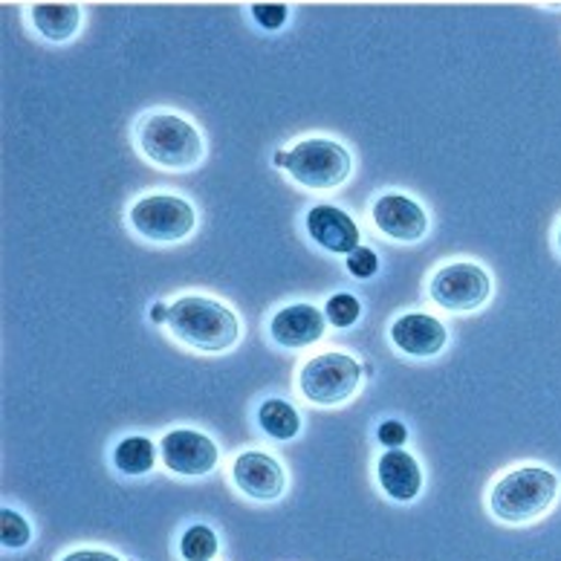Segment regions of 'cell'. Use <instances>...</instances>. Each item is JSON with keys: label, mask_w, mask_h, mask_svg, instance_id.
<instances>
[{"label": "cell", "mask_w": 561, "mask_h": 561, "mask_svg": "<svg viewBox=\"0 0 561 561\" xmlns=\"http://www.w3.org/2000/svg\"><path fill=\"white\" fill-rule=\"evenodd\" d=\"M345 264H347V273L356 275V278H370V275H377L379 257L374 249L359 247V249H353L351 255H347Z\"/></svg>", "instance_id": "44dd1931"}, {"label": "cell", "mask_w": 561, "mask_h": 561, "mask_svg": "<svg viewBox=\"0 0 561 561\" xmlns=\"http://www.w3.org/2000/svg\"><path fill=\"white\" fill-rule=\"evenodd\" d=\"M377 478L379 486L393 501H414L423 490V469H420L417 457L409 455L405 449H388L377 460Z\"/></svg>", "instance_id": "5bb4252c"}, {"label": "cell", "mask_w": 561, "mask_h": 561, "mask_svg": "<svg viewBox=\"0 0 561 561\" xmlns=\"http://www.w3.org/2000/svg\"><path fill=\"white\" fill-rule=\"evenodd\" d=\"M362 368L347 353H319L298 370V391L313 405H342L359 391Z\"/></svg>", "instance_id": "5b68a950"}, {"label": "cell", "mask_w": 561, "mask_h": 561, "mask_svg": "<svg viewBox=\"0 0 561 561\" xmlns=\"http://www.w3.org/2000/svg\"><path fill=\"white\" fill-rule=\"evenodd\" d=\"M370 217H374V226L379 232L391 241L414 243L428 232V215L420 203H414L405 194H382L374 203Z\"/></svg>", "instance_id": "30bf717a"}, {"label": "cell", "mask_w": 561, "mask_h": 561, "mask_svg": "<svg viewBox=\"0 0 561 561\" xmlns=\"http://www.w3.org/2000/svg\"><path fill=\"white\" fill-rule=\"evenodd\" d=\"M61 561H122L119 556L107 553V550H72Z\"/></svg>", "instance_id": "cb8c5ba5"}, {"label": "cell", "mask_w": 561, "mask_h": 561, "mask_svg": "<svg viewBox=\"0 0 561 561\" xmlns=\"http://www.w3.org/2000/svg\"><path fill=\"white\" fill-rule=\"evenodd\" d=\"M377 440L388 449H402L405 440H409V428L400 423V420H386V423H379L377 428Z\"/></svg>", "instance_id": "603a6c76"}, {"label": "cell", "mask_w": 561, "mask_h": 561, "mask_svg": "<svg viewBox=\"0 0 561 561\" xmlns=\"http://www.w3.org/2000/svg\"><path fill=\"white\" fill-rule=\"evenodd\" d=\"M217 550H220V541H217L215 529L206 524H194L180 538V556L185 561H211Z\"/></svg>", "instance_id": "ac0fdd59"}, {"label": "cell", "mask_w": 561, "mask_h": 561, "mask_svg": "<svg viewBox=\"0 0 561 561\" xmlns=\"http://www.w3.org/2000/svg\"><path fill=\"white\" fill-rule=\"evenodd\" d=\"M139 151L145 160L169 171L197 169L203 160L201 130L174 113H151L139 122Z\"/></svg>", "instance_id": "3957f363"}, {"label": "cell", "mask_w": 561, "mask_h": 561, "mask_svg": "<svg viewBox=\"0 0 561 561\" xmlns=\"http://www.w3.org/2000/svg\"><path fill=\"white\" fill-rule=\"evenodd\" d=\"M391 342L409 356L417 359H432L446 347L449 333L440 319L428 313H405L391 324Z\"/></svg>", "instance_id": "4fadbf2b"}, {"label": "cell", "mask_w": 561, "mask_h": 561, "mask_svg": "<svg viewBox=\"0 0 561 561\" xmlns=\"http://www.w3.org/2000/svg\"><path fill=\"white\" fill-rule=\"evenodd\" d=\"M151 319L153 321H169V307H165V305H153L151 307Z\"/></svg>", "instance_id": "d4e9b609"}, {"label": "cell", "mask_w": 561, "mask_h": 561, "mask_svg": "<svg viewBox=\"0 0 561 561\" xmlns=\"http://www.w3.org/2000/svg\"><path fill=\"white\" fill-rule=\"evenodd\" d=\"M130 226L134 232L153 243H176L188 238L197 224L194 206L176 194H148L134 203L130 209Z\"/></svg>", "instance_id": "8992f818"}, {"label": "cell", "mask_w": 561, "mask_h": 561, "mask_svg": "<svg viewBox=\"0 0 561 561\" xmlns=\"http://www.w3.org/2000/svg\"><path fill=\"white\" fill-rule=\"evenodd\" d=\"M362 316V305L359 298H353L351 293H336V296L328 298V305H324V319L339 330L353 328Z\"/></svg>", "instance_id": "ffe728a7"}, {"label": "cell", "mask_w": 561, "mask_h": 561, "mask_svg": "<svg viewBox=\"0 0 561 561\" xmlns=\"http://www.w3.org/2000/svg\"><path fill=\"white\" fill-rule=\"evenodd\" d=\"M160 455L165 469L183 478H203L220 460L215 440L194 428H174L160 440Z\"/></svg>", "instance_id": "ba28073f"}, {"label": "cell", "mask_w": 561, "mask_h": 561, "mask_svg": "<svg viewBox=\"0 0 561 561\" xmlns=\"http://www.w3.org/2000/svg\"><path fill=\"white\" fill-rule=\"evenodd\" d=\"M559 249H561V229H559Z\"/></svg>", "instance_id": "484cf974"}, {"label": "cell", "mask_w": 561, "mask_h": 561, "mask_svg": "<svg viewBox=\"0 0 561 561\" xmlns=\"http://www.w3.org/2000/svg\"><path fill=\"white\" fill-rule=\"evenodd\" d=\"M428 296L434 305L446 307L451 313H472L490 301L492 280L483 266L472 264V261H455L432 275Z\"/></svg>", "instance_id": "52a82bcc"}, {"label": "cell", "mask_w": 561, "mask_h": 561, "mask_svg": "<svg viewBox=\"0 0 561 561\" xmlns=\"http://www.w3.org/2000/svg\"><path fill=\"white\" fill-rule=\"evenodd\" d=\"M307 234L333 255H351L362 241L356 220L345 209L330 206V203H319L307 211Z\"/></svg>", "instance_id": "8fae6325"}, {"label": "cell", "mask_w": 561, "mask_h": 561, "mask_svg": "<svg viewBox=\"0 0 561 561\" xmlns=\"http://www.w3.org/2000/svg\"><path fill=\"white\" fill-rule=\"evenodd\" d=\"M113 463L122 474H148L157 463V446L148 437H125L113 451Z\"/></svg>", "instance_id": "e0dca14e"}, {"label": "cell", "mask_w": 561, "mask_h": 561, "mask_svg": "<svg viewBox=\"0 0 561 561\" xmlns=\"http://www.w3.org/2000/svg\"><path fill=\"white\" fill-rule=\"evenodd\" d=\"M257 423L273 440H293L301 432V414L287 400H266L257 409Z\"/></svg>", "instance_id": "2e32d148"}, {"label": "cell", "mask_w": 561, "mask_h": 561, "mask_svg": "<svg viewBox=\"0 0 561 561\" xmlns=\"http://www.w3.org/2000/svg\"><path fill=\"white\" fill-rule=\"evenodd\" d=\"M280 169L307 188L330 192L351 176L353 162L351 153L333 139H301L293 151L284 153Z\"/></svg>", "instance_id": "277c9868"}, {"label": "cell", "mask_w": 561, "mask_h": 561, "mask_svg": "<svg viewBox=\"0 0 561 561\" xmlns=\"http://www.w3.org/2000/svg\"><path fill=\"white\" fill-rule=\"evenodd\" d=\"M0 541L9 550H21L33 541V527L26 522L24 515L15 513V510H0Z\"/></svg>", "instance_id": "d6986e66"}, {"label": "cell", "mask_w": 561, "mask_h": 561, "mask_svg": "<svg viewBox=\"0 0 561 561\" xmlns=\"http://www.w3.org/2000/svg\"><path fill=\"white\" fill-rule=\"evenodd\" d=\"M328 333V319L313 305L280 307L270 321V336L280 347H310Z\"/></svg>", "instance_id": "7c38bea8"}, {"label": "cell", "mask_w": 561, "mask_h": 561, "mask_svg": "<svg viewBox=\"0 0 561 561\" xmlns=\"http://www.w3.org/2000/svg\"><path fill=\"white\" fill-rule=\"evenodd\" d=\"M287 15L289 9L284 7V3H255V7H252V18H255L264 30H278V26H284Z\"/></svg>", "instance_id": "7402d4cb"}, {"label": "cell", "mask_w": 561, "mask_h": 561, "mask_svg": "<svg viewBox=\"0 0 561 561\" xmlns=\"http://www.w3.org/2000/svg\"><path fill=\"white\" fill-rule=\"evenodd\" d=\"M559 478L545 466H518L497 478L490 490V510L497 522L529 524L538 522L556 504Z\"/></svg>", "instance_id": "7a4b0ae2"}, {"label": "cell", "mask_w": 561, "mask_h": 561, "mask_svg": "<svg viewBox=\"0 0 561 561\" xmlns=\"http://www.w3.org/2000/svg\"><path fill=\"white\" fill-rule=\"evenodd\" d=\"M169 328L183 345L203 353H224L241 339V319L206 296H183L169 307Z\"/></svg>", "instance_id": "6da1fadb"}, {"label": "cell", "mask_w": 561, "mask_h": 561, "mask_svg": "<svg viewBox=\"0 0 561 561\" xmlns=\"http://www.w3.org/2000/svg\"><path fill=\"white\" fill-rule=\"evenodd\" d=\"M234 486L252 501H275L287 490L284 466L266 451H243L232 463Z\"/></svg>", "instance_id": "9c48e42d"}, {"label": "cell", "mask_w": 561, "mask_h": 561, "mask_svg": "<svg viewBox=\"0 0 561 561\" xmlns=\"http://www.w3.org/2000/svg\"><path fill=\"white\" fill-rule=\"evenodd\" d=\"M30 21H33L35 33L41 38L61 44V41H70L79 33L81 9L76 3H35L30 9Z\"/></svg>", "instance_id": "9a60e30c"}]
</instances>
